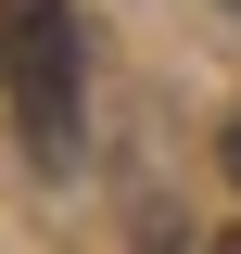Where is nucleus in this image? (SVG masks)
Listing matches in <instances>:
<instances>
[{"instance_id":"obj_3","label":"nucleus","mask_w":241,"mask_h":254,"mask_svg":"<svg viewBox=\"0 0 241 254\" xmlns=\"http://www.w3.org/2000/svg\"><path fill=\"white\" fill-rule=\"evenodd\" d=\"M216 254H241V229H216Z\"/></svg>"},{"instance_id":"obj_1","label":"nucleus","mask_w":241,"mask_h":254,"mask_svg":"<svg viewBox=\"0 0 241 254\" xmlns=\"http://www.w3.org/2000/svg\"><path fill=\"white\" fill-rule=\"evenodd\" d=\"M0 102L38 165H76L89 127V64H76V0H0Z\"/></svg>"},{"instance_id":"obj_2","label":"nucleus","mask_w":241,"mask_h":254,"mask_svg":"<svg viewBox=\"0 0 241 254\" xmlns=\"http://www.w3.org/2000/svg\"><path fill=\"white\" fill-rule=\"evenodd\" d=\"M216 153H229V178H241V115H229V127H216Z\"/></svg>"},{"instance_id":"obj_4","label":"nucleus","mask_w":241,"mask_h":254,"mask_svg":"<svg viewBox=\"0 0 241 254\" xmlns=\"http://www.w3.org/2000/svg\"><path fill=\"white\" fill-rule=\"evenodd\" d=\"M216 13H229V26H241V0H216Z\"/></svg>"}]
</instances>
